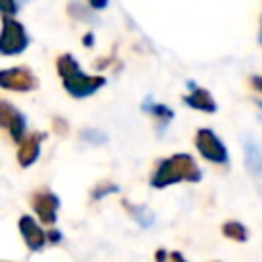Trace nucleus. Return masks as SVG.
I'll return each instance as SVG.
<instances>
[{"instance_id":"obj_15","label":"nucleus","mask_w":262,"mask_h":262,"mask_svg":"<svg viewBox=\"0 0 262 262\" xmlns=\"http://www.w3.org/2000/svg\"><path fill=\"white\" fill-rule=\"evenodd\" d=\"M68 12H70V16L76 18V20H94L92 8H86L80 0H72L70 6H68Z\"/></svg>"},{"instance_id":"obj_5","label":"nucleus","mask_w":262,"mask_h":262,"mask_svg":"<svg viewBox=\"0 0 262 262\" xmlns=\"http://www.w3.org/2000/svg\"><path fill=\"white\" fill-rule=\"evenodd\" d=\"M0 86L12 92H29L37 88V78L33 76L29 68L16 66V68H8L0 72Z\"/></svg>"},{"instance_id":"obj_22","label":"nucleus","mask_w":262,"mask_h":262,"mask_svg":"<svg viewBox=\"0 0 262 262\" xmlns=\"http://www.w3.org/2000/svg\"><path fill=\"white\" fill-rule=\"evenodd\" d=\"M252 86H254L258 92H262V76H254V78H252Z\"/></svg>"},{"instance_id":"obj_13","label":"nucleus","mask_w":262,"mask_h":262,"mask_svg":"<svg viewBox=\"0 0 262 262\" xmlns=\"http://www.w3.org/2000/svg\"><path fill=\"white\" fill-rule=\"evenodd\" d=\"M221 233L233 242H246L248 239V229L239 221H225L221 225Z\"/></svg>"},{"instance_id":"obj_19","label":"nucleus","mask_w":262,"mask_h":262,"mask_svg":"<svg viewBox=\"0 0 262 262\" xmlns=\"http://www.w3.org/2000/svg\"><path fill=\"white\" fill-rule=\"evenodd\" d=\"M18 8H16V0H2V14L4 16H10L14 14Z\"/></svg>"},{"instance_id":"obj_7","label":"nucleus","mask_w":262,"mask_h":262,"mask_svg":"<svg viewBox=\"0 0 262 262\" xmlns=\"http://www.w3.org/2000/svg\"><path fill=\"white\" fill-rule=\"evenodd\" d=\"M31 205L37 213V217L47 223V225H53L57 221V211H59V199L57 194H53L51 190H39L33 194L31 199Z\"/></svg>"},{"instance_id":"obj_25","label":"nucleus","mask_w":262,"mask_h":262,"mask_svg":"<svg viewBox=\"0 0 262 262\" xmlns=\"http://www.w3.org/2000/svg\"><path fill=\"white\" fill-rule=\"evenodd\" d=\"M260 45H262V27H260Z\"/></svg>"},{"instance_id":"obj_6","label":"nucleus","mask_w":262,"mask_h":262,"mask_svg":"<svg viewBox=\"0 0 262 262\" xmlns=\"http://www.w3.org/2000/svg\"><path fill=\"white\" fill-rule=\"evenodd\" d=\"M0 125L10 133V137L14 141H23L25 139V129H27V119L25 115L14 108L10 102L2 100L0 102Z\"/></svg>"},{"instance_id":"obj_4","label":"nucleus","mask_w":262,"mask_h":262,"mask_svg":"<svg viewBox=\"0 0 262 262\" xmlns=\"http://www.w3.org/2000/svg\"><path fill=\"white\" fill-rule=\"evenodd\" d=\"M194 145H196L199 154H201L205 160L213 162V164H227V160H229V154H227L225 143L219 139V135H217L215 131H211V129H207V127L196 131V135H194Z\"/></svg>"},{"instance_id":"obj_20","label":"nucleus","mask_w":262,"mask_h":262,"mask_svg":"<svg viewBox=\"0 0 262 262\" xmlns=\"http://www.w3.org/2000/svg\"><path fill=\"white\" fill-rule=\"evenodd\" d=\"M47 242L49 244H59L61 242V231L59 229H49L47 231Z\"/></svg>"},{"instance_id":"obj_8","label":"nucleus","mask_w":262,"mask_h":262,"mask_svg":"<svg viewBox=\"0 0 262 262\" xmlns=\"http://www.w3.org/2000/svg\"><path fill=\"white\" fill-rule=\"evenodd\" d=\"M18 229H20V235L31 252H39L47 244V233L41 229V225L31 215H23L18 219Z\"/></svg>"},{"instance_id":"obj_10","label":"nucleus","mask_w":262,"mask_h":262,"mask_svg":"<svg viewBox=\"0 0 262 262\" xmlns=\"http://www.w3.org/2000/svg\"><path fill=\"white\" fill-rule=\"evenodd\" d=\"M244 160H246V168L250 170L252 178L258 182V186L262 190V149L256 141H252V139L244 141Z\"/></svg>"},{"instance_id":"obj_14","label":"nucleus","mask_w":262,"mask_h":262,"mask_svg":"<svg viewBox=\"0 0 262 262\" xmlns=\"http://www.w3.org/2000/svg\"><path fill=\"white\" fill-rule=\"evenodd\" d=\"M127 205V203H125ZM127 211L133 215V219L141 225V227H151L154 225V213L147 207H137V205H127Z\"/></svg>"},{"instance_id":"obj_2","label":"nucleus","mask_w":262,"mask_h":262,"mask_svg":"<svg viewBox=\"0 0 262 262\" xmlns=\"http://www.w3.org/2000/svg\"><path fill=\"white\" fill-rule=\"evenodd\" d=\"M57 74H59V78L63 82L66 92L70 96H74V98L92 96L98 88H102L106 84L104 76H90V74L82 72L78 61L70 53H63V55L57 57Z\"/></svg>"},{"instance_id":"obj_9","label":"nucleus","mask_w":262,"mask_h":262,"mask_svg":"<svg viewBox=\"0 0 262 262\" xmlns=\"http://www.w3.org/2000/svg\"><path fill=\"white\" fill-rule=\"evenodd\" d=\"M43 133H31L27 135L23 141H20V147H18V154H16V160L23 168H29L37 162L39 158V151H41V141H43Z\"/></svg>"},{"instance_id":"obj_26","label":"nucleus","mask_w":262,"mask_h":262,"mask_svg":"<svg viewBox=\"0 0 262 262\" xmlns=\"http://www.w3.org/2000/svg\"><path fill=\"white\" fill-rule=\"evenodd\" d=\"M260 108H262V102H260Z\"/></svg>"},{"instance_id":"obj_12","label":"nucleus","mask_w":262,"mask_h":262,"mask_svg":"<svg viewBox=\"0 0 262 262\" xmlns=\"http://www.w3.org/2000/svg\"><path fill=\"white\" fill-rule=\"evenodd\" d=\"M143 111H147L149 115H154V117L158 119V123L164 125V127H166V123H170V121L174 119V113H172L166 104H154L151 100H145Z\"/></svg>"},{"instance_id":"obj_16","label":"nucleus","mask_w":262,"mask_h":262,"mask_svg":"<svg viewBox=\"0 0 262 262\" xmlns=\"http://www.w3.org/2000/svg\"><path fill=\"white\" fill-rule=\"evenodd\" d=\"M82 139L88 141V143H92V145H100V143L106 141V135L102 131H96V129H86L82 133Z\"/></svg>"},{"instance_id":"obj_17","label":"nucleus","mask_w":262,"mask_h":262,"mask_svg":"<svg viewBox=\"0 0 262 262\" xmlns=\"http://www.w3.org/2000/svg\"><path fill=\"white\" fill-rule=\"evenodd\" d=\"M156 260L158 262H186L180 252H166V250H158L156 252Z\"/></svg>"},{"instance_id":"obj_21","label":"nucleus","mask_w":262,"mask_h":262,"mask_svg":"<svg viewBox=\"0 0 262 262\" xmlns=\"http://www.w3.org/2000/svg\"><path fill=\"white\" fill-rule=\"evenodd\" d=\"M86 2H88V6L92 10H102V8L108 6V0H86Z\"/></svg>"},{"instance_id":"obj_24","label":"nucleus","mask_w":262,"mask_h":262,"mask_svg":"<svg viewBox=\"0 0 262 262\" xmlns=\"http://www.w3.org/2000/svg\"><path fill=\"white\" fill-rule=\"evenodd\" d=\"M92 39H94V35H92V33H86V35H84V45L90 47V45H92Z\"/></svg>"},{"instance_id":"obj_1","label":"nucleus","mask_w":262,"mask_h":262,"mask_svg":"<svg viewBox=\"0 0 262 262\" xmlns=\"http://www.w3.org/2000/svg\"><path fill=\"white\" fill-rule=\"evenodd\" d=\"M201 180V170L196 166V162L192 160V156L188 154H172L170 158L162 160L151 178L149 184L154 188H166L170 184H178V182H199Z\"/></svg>"},{"instance_id":"obj_11","label":"nucleus","mask_w":262,"mask_h":262,"mask_svg":"<svg viewBox=\"0 0 262 262\" xmlns=\"http://www.w3.org/2000/svg\"><path fill=\"white\" fill-rule=\"evenodd\" d=\"M190 86H192V92L186 94L182 100H184L190 108H196V111H203V113H215V111H217V102L213 100V96L209 94V90L199 88V86H194V84H190Z\"/></svg>"},{"instance_id":"obj_18","label":"nucleus","mask_w":262,"mask_h":262,"mask_svg":"<svg viewBox=\"0 0 262 262\" xmlns=\"http://www.w3.org/2000/svg\"><path fill=\"white\" fill-rule=\"evenodd\" d=\"M108 192H117V186H115V184H100V186H96V190L92 192V199H102V196L108 194Z\"/></svg>"},{"instance_id":"obj_27","label":"nucleus","mask_w":262,"mask_h":262,"mask_svg":"<svg viewBox=\"0 0 262 262\" xmlns=\"http://www.w3.org/2000/svg\"><path fill=\"white\" fill-rule=\"evenodd\" d=\"M23 2H27V0H23Z\"/></svg>"},{"instance_id":"obj_3","label":"nucleus","mask_w":262,"mask_h":262,"mask_svg":"<svg viewBox=\"0 0 262 262\" xmlns=\"http://www.w3.org/2000/svg\"><path fill=\"white\" fill-rule=\"evenodd\" d=\"M29 47V37L25 27L14 20L12 16H4L2 14V33H0V53L4 57L8 55H16L23 53Z\"/></svg>"},{"instance_id":"obj_23","label":"nucleus","mask_w":262,"mask_h":262,"mask_svg":"<svg viewBox=\"0 0 262 262\" xmlns=\"http://www.w3.org/2000/svg\"><path fill=\"white\" fill-rule=\"evenodd\" d=\"M63 121L61 119H55V129L59 131V133H68V125H61Z\"/></svg>"}]
</instances>
